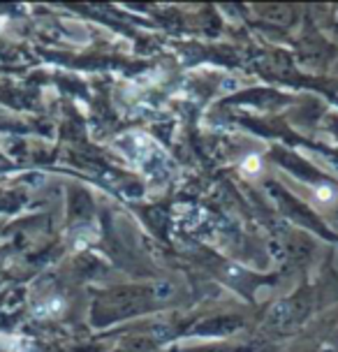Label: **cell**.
<instances>
[{
  "instance_id": "cell-1",
  "label": "cell",
  "mask_w": 338,
  "mask_h": 352,
  "mask_svg": "<svg viewBox=\"0 0 338 352\" xmlns=\"http://www.w3.org/2000/svg\"><path fill=\"white\" fill-rule=\"evenodd\" d=\"M246 169H248V172H258V158H250L246 162Z\"/></svg>"
}]
</instances>
